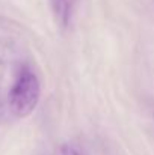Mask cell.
<instances>
[{
	"mask_svg": "<svg viewBox=\"0 0 154 155\" xmlns=\"http://www.w3.org/2000/svg\"><path fill=\"white\" fill-rule=\"evenodd\" d=\"M39 81L33 71L23 68L11 87L9 92V108L18 117L29 116L39 101Z\"/></svg>",
	"mask_w": 154,
	"mask_h": 155,
	"instance_id": "1",
	"label": "cell"
},
{
	"mask_svg": "<svg viewBox=\"0 0 154 155\" xmlns=\"http://www.w3.org/2000/svg\"><path fill=\"white\" fill-rule=\"evenodd\" d=\"M54 21L60 27H67L71 21L76 0H49Z\"/></svg>",
	"mask_w": 154,
	"mask_h": 155,
	"instance_id": "2",
	"label": "cell"
},
{
	"mask_svg": "<svg viewBox=\"0 0 154 155\" xmlns=\"http://www.w3.org/2000/svg\"><path fill=\"white\" fill-rule=\"evenodd\" d=\"M59 155H79V152H77L73 146H70V145H63V146L59 149Z\"/></svg>",
	"mask_w": 154,
	"mask_h": 155,
	"instance_id": "3",
	"label": "cell"
}]
</instances>
